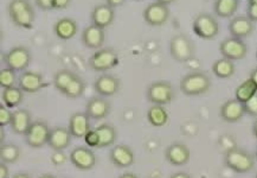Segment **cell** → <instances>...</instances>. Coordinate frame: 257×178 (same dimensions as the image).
I'll return each instance as SVG.
<instances>
[{
	"mask_svg": "<svg viewBox=\"0 0 257 178\" xmlns=\"http://www.w3.org/2000/svg\"><path fill=\"white\" fill-rule=\"evenodd\" d=\"M65 160H67V157H65L64 153H62V151H56V153L51 157V161L57 166L65 163Z\"/></svg>",
	"mask_w": 257,
	"mask_h": 178,
	"instance_id": "obj_40",
	"label": "cell"
},
{
	"mask_svg": "<svg viewBox=\"0 0 257 178\" xmlns=\"http://www.w3.org/2000/svg\"><path fill=\"white\" fill-rule=\"evenodd\" d=\"M219 51L224 58L230 61H240L248 54V47L240 38L230 37L219 44Z\"/></svg>",
	"mask_w": 257,
	"mask_h": 178,
	"instance_id": "obj_10",
	"label": "cell"
},
{
	"mask_svg": "<svg viewBox=\"0 0 257 178\" xmlns=\"http://www.w3.org/2000/svg\"><path fill=\"white\" fill-rule=\"evenodd\" d=\"M84 91H85V83L83 78L76 75V77L71 81V83L68 85L67 89H65L63 95H65L68 99H72V100H75V99L81 98L82 95H83Z\"/></svg>",
	"mask_w": 257,
	"mask_h": 178,
	"instance_id": "obj_34",
	"label": "cell"
},
{
	"mask_svg": "<svg viewBox=\"0 0 257 178\" xmlns=\"http://www.w3.org/2000/svg\"><path fill=\"white\" fill-rule=\"evenodd\" d=\"M193 32L203 39H213L219 32V24L217 19L210 13H199L192 23Z\"/></svg>",
	"mask_w": 257,
	"mask_h": 178,
	"instance_id": "obj_6",
	"label": "cell"
},
{
	"mask_svg": "<svg viewBox=\"0 0 257 178\" xmlns=\"http://www.w3.org/2000/svg\"><path fill=\"white\" fill-rule=\"evenodd\" d=\"M95 130L97 131L98 136H100V146H98V148L113 146L117 138V132L113 125L101 124Z\"/></svg>",
	"mask_w": 257,
	"mask_h": 178,
	"instance_id": "obj_28",
	"label": "cell"
},
{
	"mask_svg": "<svg viewBox=\"0 0 257 178\" xmlns=\"http://www.w3.org/2000/svg\"><path fill=\"white\" fill-rule=\"evenodd\" d=\"M253 30H255V24L246 16H237L229 23V31L231 37L246 38L252 35Z\"/></svg>",
	"mask_w": 257,
	"mask_h": 178,
	"instance_id": "obj_18",
	"label": "cell"
},
{
	"mask_svg": "<svg viewBox=\"0 0 257 178\" xmlns=\"http://www.w3.org/2000/svg\"><path fill=\"white\" fill-rule=\"evenodd\" d=\"M35 4L43 11L54 10V0H35Z\"/></svg>",
	"mask_w": 257,
	"mask_h": 178,
	"instance_id": "obj_39",
	"label": "cell"
},
{
	"mask_svg": "<svg viewBox=\"0 0 257 178\" xmlns=\"http://www.w3.org/2000/svg\"><path fill=\"white\" fill-rule=\"evenodd\" d=\"M91 23L101 29H105L113 24L115 19L114 8L107 4H100L94 8L90 13Z\"/></svg>",
	"mask_w": 257,
	"mask_h": 178,
	"instance_id": "obj_21",
	"label": "cell"
},
{
	"mask_svg": "<svg viewBox=\"0 0 257 178\" xmlns=\"http://www.w3.org/2000/svg\"><path fill=\"white\" fill-rule=\"evenodd\" d=\"M248 4H257V0H248Z\"/></svg>",
	"mask_w": 257,
	"mask_h": 178,
	"instance_id": "obj_52",
	"label": "cell"
},
{
	"mask_svg": "<svg viewBox=\"0 0 257 178\" xmlns=\"http://www.w3.org/2000/svg\"><path fill=\"white\" fill-rule=\"evenodd\" d=\"M71 164L78 170L88 171L96 165V156L91 148L84 146H77L71 151L70 157Z\"/></svg>",
	"mask_w": 257,
	"mask_h": 178,
	"instance_id": "obj_12",
	"label": "cell"
},
{
	"mask_svg": "<svg viewBox=\"0 0 257 178\" xmlns=\"http://www.w3.org/2000/svg\"><path fill=\"white\" fill-rule=\"evenodd\" d=\"M246 17L253 23L257 22V4H248L246 9Z\"/></svg>",
	"mask_w": 257,
	"mask_h": 178,
	"instance_id": "obj_41",
	"label": "cell"
},
{
	"mask_svg": "<svg viewBox=\"0 0 257 178\" xmlns=\"http://www.w3.org/2000/svg\"><path fill=\"white\" fill-rule=\"evenodd\" d=\"M255 178H257V173H256V176H255Z\"/></svg>",
	"mask_w": 257,
	"mask_h": 178,
	"instance_id": "obj_55",
	"label": "cell"
},
{
	"mask_svg": "<svg viewBox=\"0 0 257 178\" xmlns=\"http://www.w3.org/2000/svg\"><path fill=\"white\" fill-rule=\"evenodd\" d=\"M16 72L17 71L12 70V69H10L8 67L2 69V70H0V87L5 89L16 85V82H18Z\"/></svg>",
	"mask_w": 257,
	"mask_h": 178,
	"instance_id": "obj_35",
	"label": "cell"
},
{
	"mask_svg": "<svg viewBox=\"0 0 257 178\" xmlns=\"http://www.w3.org/2000/svg\"><path fill=\"white\" fill-rule=\"evenodd\" d=\"M32 123L34 121H32L31 113L28 110L19 108V110L13 111L12 121L10 126H11L13 133L18 134V136H25Z\"/></svg>",
	"mask_w": 257,
	"mask_h": 178,
	"instance_id": "obj_24",
	"label": "cell"
},
{
	"mask_svg": "<svg viewBox=\"0 0 257 178\" xmlns=\"http://www.w3.org/2000/svg\"><path fill=\"white\" fill-rule=\"evenodd\" d=\"M250 78L253 80V82H255V83L257 84V68L252 69L251 72H250Z\"/></svg>",
	"mask_w": 257,
	"mask_h": 178,
	"instance_id": "obj_48",
	"label": "cell"
},
{
	"mask_svg": "<svg viewBox=\"0 0 257 178\" xmlns=\"http://www.w3.org/2000/svg\"><path fill=\"white\" fill-rule=\"evenodd\" d=\"M194 44L189 36L185 34H178L173 36L170 41V54L178 63H186L194 56Z\"/></svg>",
	"mask_w": 257,
	"mask_h": 178,
	"instance_id": "obj_4",
	"label": "cell"
},
{
	"mask_svg": "<svg viewBox=\"0 0 257 178\" xmlns=\"http://www.w3.org/2000/svg\"><path fill=\"white\" fill-rule=\"evenodd\" d=\"M77 23L71 18H61L55 23L54 32L58 38L63 41H69L77 34Z\"/></svg>",
	"mask_w": 257,
	"mask_h": 178,
	"instance_id": "obj_25",
	"label": "cell"
},
{
	"mask_svg": "<svg viewBox=\"0 0 257 178\" xmlns=\"http://www.w3.org/2000/svg\"><path fill=\"white\" fill-rule=\"evenodd\" d=\"M147 100L153 105H169L174 99L173 85L169 81H156L147 88Z\"/></svg>",
	"mask_w": 257,
	"mask_h": 178,
	"instance_id": "obj_7",
	"label": "cell"
},
{
	"mask_svg": "<svg viewBox=\"0 0 257 178\" xmlns=\"http://www.w3.org/2000/svg\"><path fill=\"white\" fill-rule=\"evenodd\" d=\"M77 74H75L74 71L69 70V69H59L56 71L54 75V85L57 89L59 93L63 94L65 89L68 88V85L71 83V81L76 77Z\"/></svg>",
	"mask_w": 257,
	"mask_h": 178,
	"instance_id": "obj_32",
	"label": "cell"
},
{
	"mask_svg": "<svg viewBox=\"0 0 257 178\" xmlns=\"http://www.w3.org/2000/svg\"><path fill=\"white\" fill-rule=\"evenodd\" d=\"M84 143L90 147H97L100 146V136H98L96 130H90L84 136Z\"/></svg>",
	"mask_w": 257,
	"mask_h": 178,
	"instance_id": "obj_37",
	"label": "cell"
},
{
	"mask_svg": "<svg viewBox=\"0 0 257 178\" xmlns=\"http://www.w3.org/2000/svg\"><path fill=\"white\" fill-rule=\"evenodd\" d=\"M165 158L173 166L186 165L191 158L190 148L185 144L173 143L165 150Z\"/></svg>",
	"mask_w": 257,
	"mask_h": 178,
	"instance_id": "obj_14",
	"label": "cell"
},
{
	"mask_svg": "<svg viewBox=\"0 0 257 178\" xmlns=\"http://www.w3.org/2000/svg\"><path fill=\"white\" fill-rule=\"evenodd\" d=\"M147 120L153 127H164L169 123V112L161 105H153L147 111Z\"/></svg>",
	"mask_w": 257,
	"mask_h": 178,
	"instance_id": "obj_26",
	"label": "cell"
},
{
	"mask_svg": "<svg viewBox=\"0 0 257 178\" xmlns=\"http://www.w3.org/2000/svg\"><path fill=\"white\" fill-rule=\"evenodd\" d=\"M118 178H139V177H138L137 174L133 173V172H124V173L121 174V176Z\"/></svg>",
	"mask_w": 257,
	"mask_h": 178,
	"instance_id": "obj_47",
	"label": "cell"
},
{
	"mask_svg": "<svg viewBox=\"0 0 257 178\" xmlns=\"http://www.w3.org/2000/svg\"><path fill=\"white\" fill-rule=\"evenodd\" d=\"M243 105H244L245 114L250 115V117L257 118V94L252 99H250L248 102H245V104Z\"/></svg>",
	"mask_w": 257,
	"mask_h": 178,
	"instance_id": "obj_38",
	"label": "cell"
},
{
	"mask_svg": "<svg viewBox=\"0 0 257 178\" xmlns=\"http://www.w3.org/2000/svg\"><path fill=\"white\" fill-rule=\"evenodd\" d=\"M3 104L9 108H17L24 100V92L21 87L13 85V87L3 89Z\"/></svg>",
	"mask_w": 257,
	"mask_h": 178,
	"instance_id": "obj_27",
	"label": "cell"
},
{
	"mask_svg": "<svg viewBox=\"0 0 257 178\" xmlns=\"http://www.w3.org/2000/svg\"><path fill=\"white\" fill-rule=\"evenodd\" d=\"M69 131H70L72 138H84L85 134L91 130L90 127V118L87 113L76 112L70 117L69 120Z\"/></svg>",
	"mask_w": 257,
	"mask_h": 178,
	"instance_id": "obj_20",
	"label": "cell"
},
{
	"mask_svg": "<svg viewBox=\"0 0 257 178\" xmlns=\"http://www.w3.org/2000/svg\"><path fill=\"white\" fill-rule=\"evenodd\" d=\"M157 2L160 3V4H164V5L169 6L171 4H173V3L176 2V0H157Z\"/></svg>",
	"mask_w": 257,
	"mask_h": 178,
	"instance_id": "obj_49",
	"label": "cell"
},
{
	"mask_svg": "<svg viewBox=\"0 0 257 178\" xmlns=\"http://www.w3.org/2000/svg\"><path fill=\"white\" fill-rule=\"evenodd\" d=\"M219 114L220 118L224 121H226V123H237V121H239L240 119L244 117V105L238 100H236V99H230V100L225 101L220 106Z\"/></svg>",
	"mask_w": 257,
	"mask_h": 178,
	"instance_id": "obj_17",
	"label": "cell"
},
{
	"mask_svg": "<svg viewBox=\"0 0 257 178\" xmlns=\"http://www.w3.org/2000/svg\"><path fill=\"white\" fill-rule=\"evenodd\" d=\"M8 12L13 24L22 29H31L35 24L36 13L29 0H11Z\"/></svg>",
	"mask_w": 257,
	"mask_h": 178,
	"instance_id": "obj_1",
	"label": "cell"
},
{
	"mask_svg": "<svg viewBox=\"0 0 257 178\" xmlns=\"http://www.w3.org/2000/svg\"><path fill=\"white\" fill-rule=\"evenodd\" d=\"M71 133L68 127L56 126L51 128L48 145L54 151H63L69 147L71 143Z\"/></svg>",
	"mask_w": 257,
	"mask_h": 178,
	"instance_id": "obj_22",
	"label": "cell"
},
{
	"mask_svg": "<svg viewBox=\"0 0 257 178\" xmlns=\"http://www.w3.org/2000/svg\"><path fill=\"white\" fill-rule=\"evenodd\" d=\"M13 117V112L6 107L4 104L0 105V127H5L8 125H11Z\"/></svg>",
	"mask_w": 257,
	"mask_h": 178,
	"instance_id": "obj_36",
	"label": "cell"
},
{
	"mask_svg": "<svg viewBox=\"0 0 257 178\" xmlns=\"http://www.w3.org/2000/svg\"><path fill=\"white\" fill-rule=\"evenodd\" d=\"M105 39L103 29L91 24L82 31L81 41L89 49H101Z\"/></svg>",
	"mask_w": 257,
	"mask_h": 178,
	"instance_id": "obj_23",
	"label": "cell"
},
{
	"mask_svg": "<svg viewBox=\"0 0 257 178\" xmlns=\"http://www.w3.org/2000/svg\"><path fill=\"white\" fill-rule=\"evenodd\" d=\"M12 178H32V177L26 172H18V173L13 174Z\"/></svg>",
	"mask_w": 257,
	"mask_h": 178,
	"instance_id": "obj_46",
	"label": "cell"
},
{
	"mask_svg": "<svg viewBox=\"0 0 257 178\" xmlns=\"http://www.w3.org/2000/svg\"><path fill=\"white\" fill-rule=\"evenodd\" d=\"M10 170L6 163H0V178H9Z\"/></svg>",
	"mask_w": 257,
	"mask_h": 178,
	"instance_id": "obj_43",
	"label": "cell"
},
{
	"mask_svg": "<svg viewBox=\"0 0 257 178\" xmlns=\"http://www.w3.org/2000/svg\"><path fill=\"white\" fill-rule=\"evenodd\" d=\"M38 178H56V177L54 176V174H51V173H43Z\"/></svg>",
	"mask_w": 257,
	"mask_h": 178,
	"instance_id": "obj_51",
	"label": "cell"
},
{
	"mask_svg": "<svg viewBox=\"0 0 257 178\" xmlns=\"http://www.w3.org/2000/svg\"><path fill=\"white\" fill-rule=\"evenodd\" d=\"M255 157L257 158V147H256V151H255Z\"/></svg>",
	"mask_w": 257,
	"mask_h": 178,
	"instance_id": "obj_53",
	"label": "cell"
},
{
	"mask_svg": "<svg viewBox=\"0 0 257 178\" xmlns=\"http://www.w3.org/2000/svg\"><path fill=\"white\" fill-rule=\"evenodd\" d=\"M3 62L5 65L15 71H25L31 63V52L25 47H15L4 54Z\"/></svg>",
	"mask_w": 257,
	"mask_h": 178,
	"instance_id": "obj_8",
	"label": "cell"
},
{
	"mask_svg": "<svg viewBox=\"0 0 257 178\" xmlns=\"http://www.w3.org/2000/svg\"><path fill=\"white\" fill-rule=\"evenodd\" d=\"M144 21L151 26H163L170 19L169 6L154 2L145 8L143 12Z\"/></svg>",
	"mask_w": 257,
	"mask_h": 178,
	"instance_id": "obj_11",
	"label": "cell"
},
{
	"mask_svg": "<svg viewBox=\"0 0 257 178\" xmlns=\"http://www.w3.org/2000/svg\"><path fill=\"white\" fill-rule=\"evenodd\" d=\"M72 0H54L55 10H64L70 6Z\"/></svg>",
	"mask_w": 257,
	"mask_h": 178,
	"instance_id": "obj_42",
	"label": "cell"
},
{
	"mask_svg": "<svg viewBox=\"0 0 257 178\" xmlns=\"http://www.w3.org/2000/svg\"><path fill=\"white\" fill-rule=\"evenodd\" d=\"M257 94V84L251 78L243 81L235 91V99L242 104L248 102L250 99H252Z\"/></svg>",
	"mask_w": 257,
	"mask_h": 178,
	"instance_id": "obj_31",
	"label": "cell"
},
{
	"mask_svg": "<svg viewBox=\"0 0 257 178\" xmlns=\"http://www.w3.org/2000/svg\"><path fill=\"white\" fill-rule=\"evenodd\" d=\"M111 105L110 102L104 99V97H94L87 102L85 106V113L88 117L94 120H101V119L107 118L110 114Z\"/></svg>",
	"mask_w": 257,
	"mask_h": 178,
	"instance_id": "obj_15",
	"label": "cell"
},
{
	"mask_svg": "<svg viewBox=\"0 0 257 178\" xmlns=\"http://www.w3.org/2000/svg\"><path fill=\"white\" fill-rule=\"evenodd\" d=\"M21 158V148L15 144H2L0 146V159L3 163L15 164Z\"/></svg>",
	"mask_w": 257,
	"mask_h": 178,
	"instance_id": "obj_33",
	"label": "cell"
},
{
	"mask_svg": "<svg viewBox=\"0 0 257 178\" xmlns=\"http://www.w3.org/2000/svg\"><path fill=\"white\" fill-rule=\"evenodd\" d=\"M239 6V0H215L213 11L220 18H230Z\"/></svg>",
	"mask_w": 257,
	"mask_h": 178,
	"instance_id": "obj_29",
	"label": "cell"
},
{
	"mask_svg": "<svg viewBox=\"0 0 257 178\" xmlns=\"http://www.w3.org/2000/svg\"><path fill=\"white\" fill-rule=\"evenodd\" d=\"M225 165L237 173L250 172L255 166V158L248 151L239 147H231L224 156Z\"/></svg>",
	"mask_w": 257,
	"mask_h": 178,
	"instance_id": "obj_3",
	"label": "cell"
},
{
	"mask_svg": "<svg viewBox=\"0 0 257 178\" xmlns=\"http://www.w3.org/2000/svg\"><path fill=\"white\" fill-rule=\"evenodd\" d=\"M51 128L47 123L42 120H36L25 133V143L31 148H41L48 144Z\"/></svg>",
	"mask_w": 257,
	"mask_h": 178,
	"instance_id": "obj_9",
	"label": "cell"
},
{
	"mask_svg": "<svg viewBox=\"0 0 257 178\" xmlns=\"http://www.w3.org/2000/svg\"><path fill=\"white\" fill-rule=\"evenodd\" d=\"M212 71L218 78L226 80V78H230L233 76V74H235L236 71V68L232 61L223 57L215 61V63L212 64Z\"/></svg>",
	"mask_w": 257,
	"mask_h": 178,
	"instance_id": "obj_30",
	"label": "cell"
},
{
	"mask_svg": "<svg viewBox=\"0 0 257 178\" xmlns=\"http://www.w3.org/2000/svg\"><path fill=\"white\" fill-rule=\"evenodd\" d=\"M126 0H105V4L111 6V8H117V6H121L124 4Z\"/></svg>",
	"mask_w": 257,
	"mask_h": 178,
	"instance_id": "obj_44",
	"label": "cell"
},
{
	"mask_svg": "<svg viewBox=\"0 0 257 178\" xmlns=\"http://www.w3.org/2000/svg\"><path fill=\"white\" fill-rule=\"evenodd\" d=\"M109 159L116 167H130L134 163V152L127 145H117L114 146L109 152Z\"/></svg>",
	"mask_w": 257,
	"mask_h": 178,
	"instance_id": "obj_19",
	"label": "cell"
},
{
	"mask_svg": "<svg viewBox=\"0 0 257 178\" xmlns=\"http://www.w3.org/2000/svg\"><path fill=\"white\" fill-rule=\"evenodd\" d=\"M121 82L117 77H115L114 75L109 74H103L100 77L96 78L94 83L95 92L101 97L108 98L113 97L120 91Z\"/></svg>",
	"mask_w": 257,
	"mask_h": 178,
	"instance_id": "obj_16",
	"label": "cell"
},
{
	"mask_svg": "<svg viewBox=\"0 0 257 178\" xmlns=\"http://www.w3.org/2000/svg\"><path fill=\"white\" fill-rule=\"evenodd\" d=\"M170 178H191V176L189 173L183 172V171H181V172H176V173L171 174Z\"/></svg>",
	"mask_w": 257,
	"mask_h": 178,
	"instance_id": "obj_45",
	"label": "cell"
},
{
	"mask_svg": "<svg viewBox=\"0 0 257 178\" xmlns=\"http://www.w3.org/2000/svg\"><path fill=\"white\" fill-rule=\"evenodd\" d=\"M256 58H257V51H256Z\"/></svg>",
	"mask_w": 257,
	"mask_h": 178,
	"instance_id": "obj_54",
	"label": "cell"
},
{
	"mask_svg": "<svg viewBox=\"0 0 257 178\" xmlns=\"http://www.w3.org/2000/svg\"><path fill=\"white\" fill-rule=\"evenodd\" d=\"M118 64L117 52L111 48H101L89 58V67L96 72L110 70Z\"/></svg>",
	"mask_w": 257,
	"mask_h": 178,
	"instance_id": "obj_5",
	"label": "cell"
},
{
	"mask_svg": "<svg viewBox=\"0 0 257 178\" xmlns=\"http://www.w3.org/2000/svg\"><path fill=\"white\" fill-rule=\"evenodd\" d=\"M252 134H253V137L257 139V118H256L255 123H253V125H252Z\"/></svg>",
	"mask_w": 257,
	"mask_h": 178,
	"instance_id": "obj_50",
	"label": "cell"
},
{
	"mask_svg": "<svg viewBox=\"0 0 257 178\" xmlns=\"http://www.w3.org/2000/svg\"><path fill=\"white\" fill-rule=\"evenodd\" d=\"M47 85L43 75L37 71L25 70L18 77V87H21L24 93H37Z\"/></svg>",
	"mask_w": 257,
	"mask_h": 178,
	"instance_id": "obj_13",
	"label": "cell"
},
{
	"mask_svg": "<svg viewBox=\"0 0 257 178\" xmlns=\"http://www.w3.org/2000/svg\"><path fill=\"white\" fill-rule=\"evenodd\" d=\"M211 88V78L203 71L190 72L181 78L180 91L187 97H198L207 93Z\"/></svg>",
	"mask_w": 257,
	"mask_h": 178,
	"instance_id": "obj_2",
	"label": "cell"
}]
</instances>
